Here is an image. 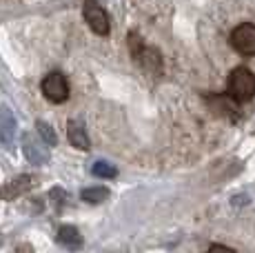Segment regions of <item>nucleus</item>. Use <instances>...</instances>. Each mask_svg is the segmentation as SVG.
Masks as SVG:
<instances>
[{
    "label": "nucleus",
    "instance_id": "obj_11",
    "mask_svg": "<svg viewBox=\"0 0 255 253\" xmlns=\"http://www.w3.org/2000/svg\"><path fill=\"white\" fill-rule=\"evenodd\" d=\"M91 173L96 178H116L118 176V169L111 162H107V160H98V162H93Z\"/></svg>",
    "mask_w": 255,
    "mask_h": 253
},
{
    "label": "nucleus",
    "instance_id": "obj_9",
    "mask_svg": "<svg viewBox=\"0 0 255 253\" xmlns=\"http://www.w3.org/2000/svg\"><path fill=\"white\" fill-rule=\"evenodd\" d=\"M138 49L140 51H133V53H135V58H138L142 65H144L149 71H160V67H162L160 53L155 51V49H144V47L140 45V38H138Z\"/></svg>",
    "mask_w": 255,
    "mask_h": 253
},
{
    "label": "nucleus",
    "instance_id": "obj_5",
    "mask_svg": "<svg viewBox=\"0 0 255 253\" xmlns=\"http://www.w3.org/2000/svg\"><path fill=\"white\" fill-rule=\"evenodd\" d=\"M16 135H18V118L7 105L0 107V142L4 149L16 147Z\"/></svg>",
    "mask_w": 255,
    "mask_h": 253
},
{
    "label": "nucleus",
    "instance_id": "obj_2",
    "mask_svg": "<svg viewBox=\"0 0 255 253\" xmlns=\"http://www.w3.org/2000/svg\"><path fill=\"white\" fill-rule=\"evenodd\" d=\"M231 47L242 56H255V25L244 22L231 31Z\"/></svg>",
    "mask_w": 255,
    "mask_h": 253
},
{
    "label": "nucleus",
    "instance_id": "obj_12",
    "mask_svg": "<svg viewBox=\"0 0 255 253\" xmlns=\"http://www.w3.org/2000/svg\"><path fill=\"white\" fill-rule=\"evenodd\" d=\"M38 133H40V138L45 140V144H49V147H56L58 144V135H56V131H53V126L45 123V120H38Z\"/></svg>",
    "mask_w": 255,
    "mask_h": 253
},
{
    "label": "nucleus",
    "instance_id": "obj_1",
    "mask_svg": "<svg viewBox=\"0 0 255 253\" xmlns=\"http://www.w3.org/2000/svg\"><path fill=\"white\" fill-rule=\"evenodd\" d=\"M229 96L235 102H249L255 96V74L247 67H235L229 76Z\"/></svg>",
    "mask_w": 255,
    "mask_h": 253
},
{
    "label": "nucleus",
    "instance_id": "obj_10",
    "mask_svg": "<svg viewBox=\"0 0 255 253\" xmlns=\"http://www.w3.org/2000/svg\"><path fill=\"white\" fill-rule=\"evenodd\" d=\"M58 242L69 247V249H76V247L82 245V238L76 227H60V231H58Z\"/></svg>",
    "mask_w": 255,
    "mask_h": 253
},
{
    "label": "nucleus",
    "instance_id": "obj_3",
    "mask_svg": "<svg viewBox=\"0 0 255 253\" xmlns=\"http://www.w3.org/2000/svg\"><path fill=\"white\" fill-rule=\"evenodd\" d=\"M82 16H85L87 25H89L93 31L98 33V36H107V33H109V29H111L109 16H107V11L98 2L87 0L85 7H82Z\"/></svg>",
    "mask_w": 255,
    "mask_h": 253
},
{
    "label": "nucleus",
    "instance_id": "obj_13",
    "mask_svg": "<svg viewBox=\"0 0 255 253\" xmlns=\"http://www.w3.org/2000/svg\"><path fill=\"white\" fill-rule=\"evenodd\" d=\"M107 198H109V191H107V189H102V187H91V189H85V191H82V200L93 202V204L105 202Z\"/></svg>",
    "mask_w": 255,
    "mask_h": 253
},
{
    "label": "nucleus",
    "instance_id": "obj_6",
    "mask_svg": "<svg viewBox=\"0 0 255 253\" xmlns=\"http://www.w3.org/2000/svg\"><path fill=\"white\" fill-rule=\"evenodd\" d=\"M33 184H36V178H31V176H18L16 180L7 182L2 189H0V198H2V200H13V198L22 196L24 191H29Z\"/></svg>",
    "mask_w": 255,
    "mask_h": 253
},
{
    "label": "nucleus",
    "instance_id": "obj_4",
    "mask_svg": "<svg viewBox=\"0 0 255 253\" xmlns=\"http://www.w3.org/2000/svg\"><path fill=\"white\" fill-rule=\"evenodd\" d=\"M42 94L47 96V100L51 102H65L69 98V85H67V78L60 71H53L42 80Z\"/></svg>",
    "mask_w": 255,
    "mask_h": 253
},
{
    "label": "nucleus",
    "instance_id": "obj_7",
    "mask_svg": "<svg viewBox=\"0 0 255 253\" xmlns=\"http://www.w3.org/2000/svg\"><path fill=\"white\" fill-rule=\"evenodd\" d=\"M22 149H24V155H27V160L31 164H45L47 158H49L47 149L42 147V144L38 142V140L33 138L31 133H27L22 138Z\"/></svg>",
    "mask_w": 255,
    "mask_h": 253
},
{
    "label": "nucleus",
    "instance_id": "obj_8",
    "mask_svg": "<svg viewBox=\"0 0 255 253\" xmlns=\"http://www.w3.org/2000/svg\"><path fill=\"white\" fill-rule=\"evenodd\" d=\"M67 135H69V142L76 149H82V151L89 149V135H87L85 123H80V120H69V123H67Z\"/></svg>",
    "mask_w": 255,
    "mask_h": 253
}]
</instances>
